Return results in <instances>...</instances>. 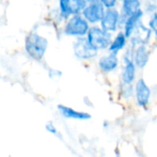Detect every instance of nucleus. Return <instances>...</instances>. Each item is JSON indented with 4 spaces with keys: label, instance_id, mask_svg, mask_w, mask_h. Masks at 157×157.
Instances as JSON below:
<instances>
[{
    "label": "nucleus",
    "instance_id": "nucleus-19",
    "mask_svg": "<svg viewBox=\"0 0 157 157\" xmlns=\"http://www.w3.org/2000/svg\"><path fill=\"white\" fill-rule=\"evenodd\" d=\"M148 20H147V26L150 28L154 34L155 42H157V11L154 12L150 15H148Z\"/></svg>",
    "mask_w": 157,
    "mask_h": 157
},
{
    "label": "nucleus",
    "instance_id": "nucleus-13",
    "mask_svg": "<svg viewBox=\"0 0 157 157\" xmlns=\"http://www.w3.org/2000/svg\"><path fill=\"white\" fill-rule=\"evenodd\" d=\"M145 15H146V13L144 10V8H141L140 10H138L134 14L126 17L125 22H124L121 29L128 36V38H130L133 34L135 29L140 26V24L144 21Z\"/></svg>",
    "mask_w": 157,
    "mask_h": 157
},
{
    "label": "nucleus",
    "instance_id": "nucleus-22",
    "mask_svg": "<svg viewBox=\"0 0 157 157\" xmlns=\"http://www.w3.org/2000/svg\"><path fill=\"white\" fill-rule=\"evenodd\" d=\"M103 6L106 8H115V7H119L121 1L120 0H99Z\"/></svg>",
    "mask_w": 157,
    "mask_h": 157
},
{
    "label": "nucleus",
    "instance_id": "nucleus-9",
    "mask_svg": "<svg viewBox=\"0 0 157 157\" xmlns=\"http://www.w3.org/2000/svg\"><path fill=\"white\" fill-rule=\"evenodd\" d=\"M155 42L154 34L146 23L142 22L129 38V46L135 48L139 45H153Z\"/></svg>",
    "mask_w": 157,
    "mask_h": 157
},
{
    "label": "nucleus",
    "instance_id": "nucleus-16",
    "mask_svg": "<svg viewBox=\"0 0 157 157\" xmlns=\"http://www.w3.org/2000/svg\"><path fill=\"white\" fill-rule=\"evenodd\" d=\"M144 7L143 0H123L120 3L119 8L121 12V15L124 17L134 14L138 10Z\"/></svg>",
    "mask_w": 157,
    "mask_h": 157
},
{
    "label": "nucleus",
    "instance_id": "nucleus-6",
    "mask_svg": "<svg viewBox=\"0 0 157 157\" xmlns=\"http://www.w3.org/2000/svg\"><path fill=\"white\" fill-rule=\"evenodd\" d=\"M97 68L102 74L106 75H112L121 69V60L120 54L111 52L109 51L104 52L96 60Z\"/></svg>",
    "mask_w": 157,
    "mask_h": 157
},
{
    "label": "nucleus",
    "instance_id": "nucleus-23",
    "mask_svg": "<svg viewBox=\"0 0 157 157\" xmlns=\"http://www.w3.org/2000/svg\"><path fill=\"white\" fill-rule=\"evenodd\" d=\"M108 124H109V122H108V121H105V122L103 123V127H104L105 129H108V128H109Z\"/></svg>",
    "mask_w": 157,
    "mask_h": 157
},
{
    "label": "nucleus",
    "instance_id": "nucleus-21",
    "mask_svg": "<svg viewBox=\"0 0 157 157\" xmlns=\"http://www.w3.org/2000/svg\"><path fill=\"white\" fill-rule=\"evenodd\" d=\"M47 74L50 79H58L63 76V72L61 70L56 69V68H52V67H50L47 70Z\"/></svg>",
    "mask_w": 157,
    "mask_h": 157
},
{
    "label": "nucleus",
    "instance_id": "nucleus-5",
    "mask_svg": "<svg viewBox=\"0 0 157 157\" xmlns=\"http://www.w3.org/2000/svg\"><path fill=\"white\" fill-rule=\"evenodd\" d=\"M86 37L97 51L103 52L109 50L113 34L104 29L100 25H93L90 27Z\"/></svg>",
    "mask_w": 157,
    "mask_h": 157
},
{
    "label": "nucleus",
    "instance_id": "nucleus-2",
    "mask_svg": "<svg viewBox=\"0 0 157 157\" xmlns=\"http://www.w3.org/2000/svg\"><path fill=\"white\" fill-rule=\"evenodd\" d=\"M91 25L82 14H74L69 17L60 28L61 33L69 38L86 37Z\"/></svg>",
    "mask_w": 157,
    "mask_h": 157
},
{
    "label": "nucleus",
    "instance_id": "nucleus-10",
    "mask_svg": "<svg viewBox=\"0 0 157 157\" xmlns=\"http://www.w3.org/2000/svg\"><path fill=\"white\" fill-rule=\"evenodd\" d=\"M106 9L107 8L99 0H94L87 3L86 6L82 12V15L89 22L91 26L99 25L103 18Z\"/></svg>",
    "mask_w": 157,
    "mask_h": 157
},
{
    "label": "nucleus",
    "instance_id": "nucleus-7",
    "mask_svg": "<svg viewBox=\"0 0 157 157\" xmlns=\"http://www.w3.org/2000/svg\"><path fill=\"white\" fill-rule=\"evenodd\" d=\"M135 98L134 105L141 109H146L150 107L152 98H153V89L148 85L146 80L140 76L134 83Z\"/></svg>",
    "mask_w": 157,
    "mask_h": 157
},
{
    "label": "nucleus",
    "instance_id": "nucleus-12",
    "mask_svg": "<svg viewBox=\"0 0 157 157\" xmlns=\"http://www.w3.org/2000/svg\"><path fill=\"white\" fill-rule=\"evenodd\" d=\"M153 48V45H139L133 48V61L139 71L144 70L147 66L151 58Z\"/></svg>",
    "mask_w": 157,
    "mask_h": 157
},
{
    "label": "nucleus",
    "instance_id": "nucleus-20",
    "mask_svg": "<svg viewBox=\"0 0 157 157\" xmlns=\"http://www.w3.org/2000/svg\"><path fill=\"white\" fill-rule=\"evenodd\" d=\"M74 14H82L83 10L87 5L86 0H71Z\"/></svg>",
    "mask_w": 157,
    "mask_h": 157
},
{
    "label": "nucleus",
    "instance_id": "nucleus-11",
    "mask_svg": "<svg viewBox=\"0 0 157 157\" xmlns=\"http://www.w3.org/2000/svg\"><path fill=\"white\" fill-rule=\"evenodd\" d=\"M56 109L60 116L65 120H73L76 121H87L92 119V116L87 111H81L75 109H73L69 106L63 104H58Z\"/></svg>",
    "mask_w": 157,
    "mask_h": 157
},
{
    "label": "nucleus",
    "instance_id": "nucleus-3",
    "mask_svg": "<svg viewBox=\"0 0 157 157\" xmlns=\"http://www.w3.org/2000/svg\"><path fill=\"white\" fill-rule=\"evenodd\" d=\"M121 65L120 69V82L133 85L138 78V67L133 61V48L129 46L121 54Z\"/></svg>",
    "mask_w": 157,
    "mask_h": 157
},
{
    "label": "nucleus",
    "instance_id": "nucleus-25",
    "mask_svg": "<svg viewBox=\"0 0 157 157\" xmlns=\"http://www.w3.org/2000/svg\"><path fill=\"white\" fill-rule=\"evenodd\" d=\"M120 1H121H121H123V0H120Z\"/></svg>",
    "mask_w": 157,
    "mask_h": 157
},
{
    "label": "nucleus",
    "instance_id": "nucleus-14",
    "mask_svg": "<svg viewBox=\"0 0 157 157\" xmlns=\"http://www.w3.org/2000/svg\"><path fill=\"white\" fill-rule=\"evenodd\" d=\"M128 47H129V38L124 33V31L121 29L115 34H113V38L108 51L121 55V52L124 50H126Z\"/></svg>",
    "mask_w": 157,
    "mask_h": 157
},
{
    "label": "nucleus",
    "instance_id": "nucleus-4",
    "mask_svg": "<svg viewBox=\"0 0 157 157\" xmlns=\"http://www.w3.org/2000/svg\"><path fill=\"white\" fill-rule=\"evenodd\" d=\"M72 49L75 58L82 63H92L99 56V52L90 44L86 37L74 39Z\"/></svg>",
    "mask_w": 157,
    "mask_h": 157
},
{
    "label": "nucleus",
    "instance_id": "nucleus-18",
    "mask_svg": "<svg viewBox=\"0 0 157 157\" xmlns=\"http://www.w3.org/2000/svg\"><path fill=\"white\" fill-rule=\"evenodd\" d=\"M44 128L46 130L47 132H49L50 134L53 135L54 137H56L57 139L61 140V141H63V134L61 133V132L58 130V128L56 127V125L54 124L53 121H48L45 125H44Z\"/></svg>",
    "mask_w": 157,
    "mask_h": 157
},
{
    "label": "nucleus",
    "instance_id": "nucleus-24",
    "mask_svg": "<svg viewBox=\"0 0 157 157\" xmlns=\"http://www.w3.org/2000/svg\"><path fill=\"white\" fill-rule=\"evenodd\" d=\"M87 2H91V1H94V0H86Z\"/></svg>",
    "mask_w": 157,
    "mask_h": 157
},
{
    "label": "nucleus",
    "instance_id": "nucleus-17",
    "mask_svg": "<svg viewBox=\"0 0 157 157\" xmlns=\"http://www.w3.org/2000/svg\"><path fill=\"white\" fill-rule=\"evenodd\" d=\"M57 7L64 20H66L69 17L74 15L71 0H57Z\"/></svg>",
    "mask_w": 157,
    "mask_h": 157
},
{
    "label": "nucleus",
    "instance_id": "nucleus-15",
    "mask_svg": "<svg viewBox=\"0 0 157 157\" xmlns=\"http://www.w3.org/2000/svg\"><path fill=\"white\" fill-rule=\"evenodd\" d=\"M135 98V90L134 84L127 85L119 82L118 85V98L121 102H122L125 106L134 103Z\"/></svg>",
    "mask_w": 157,
    "mask_h": 157
},
{
    "label": "nucleus",
    "instance_id": "nucleus-1",
    "mask_svg": "<svg viewBox=\"0 0 157 157\" xmlns=\"http://www.w3.org/2000/svg\"><path fill=\"white\" fill-rule=\"evenodd\" d=\"M49 40L37 30L29 31L24 38V51L29 59L41 62L48 51Z\"/></svg>",
    "mask_w": 157,
    "mask_h": 157
},
{
    "label": "nucleus",
    "instance_id": "nucleus-8",
    "mask_svg": "<svg viewBox=\"0 0 157 157\" xmlns=\"http://www.w3.org/2000/svg\"><path fill=\"white\" fill-rule=\"evenodd\" d=\"M125 19L119 7L107 8L99 25L107 31L115 34L122 29Z\"/></svg>",
    "mask_w": 157,
    "mask_h": 157
}]
</instances>
